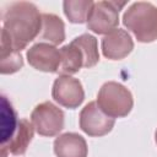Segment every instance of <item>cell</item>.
Masks as SVG:
<instances>
[{
    "label": "cell",
    "instance_id": "cell-1",
    "mask_svg": "<svg viewBox=\"0 0 157 157\" xmlns=\"http://www.w3.org/2000/svg\"><path fill=\"white\" fill-rule=\"evenodd\" d=\"M40 28L42 13L33 2L15 1L4 9L1 39L17 52L34 40L39 36Z\"/></svg>",
    "mask_w": 157,
    "mask_h": 157
},
{
    "label": "cell",
    "instance_id": "cell-2",
    "mask_svg": "<svg viewBox=\"0 0 157 157\" xmlns=\"http://www.w3.org/2000/svg\"><path fill=\"white\" fill-rule=\"evenodd\" d=\"M123 23L137 42L152 43L157 39V6L148 1L134 2L125 10Z\"/></svg>",
    "mask_w": 157,
    "mask_h": 157
},
{
    "label": "cell",
    "instance_id": "cell-3",
    "mask_svg": "<svg viewBox=\"0 0 157 157\" xmlns=\"http://www.w3.org/2000/svg\"><path fill=\"white\" fill-rule=\"evenodd\" d=\"M97 104L110 118H124L131 112L134 98L124 85L108 81L103 83L98 91Z\"/></svg>",
    "mask_w": 157,
    "mask_h": 157
},
{
    "label": "cell",
    "instance_id": "cell-4",
    "mask_svg": "<svg viewBox=\"0 0 157 157\" xmlns=\"http://www.w3.org/2000/svg\"><path fill=\"white\" fill-rule=\"evenodd\" d=\"M125 1H96L87 18V28L97 34H108L119 25V12L125 6Z\"/></svg>",
    "mask_w": 157,
    "mask_h": 157
},
{
    "label": "cell",
    "instance_id": "cell-5",
    "mask_svg": "<svg viewBox=\"0 0 157 157\" xmlns=\"http://www.w3.org/2000/svg\"><path fill=\"white\" fill-rule=\"evenodd\" d=\"M31 121L40 136L53 137L64 129L65 114L54 103L45 101L37 104L31 113Z\"/></svg>",
    "mask_w": 157,
    "mask_h": 157
},
{
    "label": "cell",
    "instance_id": "cell-6",
    "mask_svg": "<svg viewBox=\"0 0 157 157\" xmlns=\"http://www.w3.org/2000/svg\"><path fill=\"white\" fill-rule=\"evenodd\" d=\"M78 124L81 130L92 137L104 136L112 131L115 119L107 115L97 104V102L87 103L80 112Z\"/></svg>",
    "mask_w": 157,
    "mask_h": 157
},
{
    "label": "cell",
    "instance_id": "cell-7",
    "mask_svg": "<svg viewBox=\"0 0 157 157\" xmlns=\"http://www.w3.org/2000/svg\"><path fill=\"white\" fill-rule=\"evenodd\" d=\"M52 97L58 104L67 109H75L82 104L85 99V91L78 78L60 75L53 83Z\"/></svg>",
    "mask_w": 157,
    "mask_h": 157
},
{
    "label": "cell",
    "instance_id": "cell-8",
    "mask_svg": "<svg viewBox=\"0 0 157 157\" xmlns=\"http://www.w3.org/2000/svg\"><path fill=\"white\" fill-rule=\"evenodd\" d=\"M26 58L33 69L50 74L58 72L61 60L60 49L45 42H38L33 44L27 50Z\"/></svg>",
    "mask_w": 157,
    "mask_h": 157
},
{
    "label": "cell",
    "instance_id": "cell-9",
    "mask_svg": "<svg viewBox=\"0 0 157 157\" xmlns=\"http://www.w3.org/2000/svg\"><path fill=\"white\" fill-rule=\"evenodd\" d=\"M102 54L110 60H121L134 49V40L128 31L115 28L102 38Z\"/></svg>",
    "mask_w": 157,
    "mask_h": 157
},
{
    "label": "cell",
    "instance_id": "cell-10",
    "mask_svg": "<svg viewBox=\"0 0 157 157\" xmlns=\"http://www.w3.org/2000/svg\"><path fill=\"white\" fill-rule=\"evenodd\" d=\"M34 135V126L32 121L22 118L18 120L17 128L11 137L1 144V157H6L9 153L13 156H22L26 153L28 145Z\"/></svg>",
    "mask_w": 157,
    "mask_h": 157
},
{
    "label": "cell",
    "instance_id": "cell-11",
    "mask_svg": "<svg viewBox=\"0 0 157 157\" xmlns=\"http://www.w3.org/2000/svg\"><path fill=\"white\" fill-rule=\"evenodd\" d=\"M54 153L56 157H87L88 147L85 137L77 132H65L54 140Z\"/></svg>",
    "mask_w": 157,
    "mask_h": 157
},
{
    "label": "cell",
    "instance_id": "cell-12",
    "mask_svg": "<svg viewBox=\"0 0 157 157\" xmlns=\"http://www.w3.org/2000/svg\"><path fill=\"white\" fill-rule=\"evenodd\" d=\"M39 39L58 45L65 40V23L54 13H42V28Z\"/></svg>",
    "mask_w": 157,
    "mask_h": 157
},
{
    "label": "cell",
    "instance_id": "cell-13",
    "mask_svg": "<svg viewBox=\"0 0 157 157\" xmlns=\"http://www.w3.org/2000/svg\"><path fill=\"white\" fill-rule=\"evenodd\" d=\"M60 66L58 72L60 75L71 76L83 67V58L81 52L71 42L60 48Z\"/></svg>",
    "mask_w": 157,
    "mask_h": 157
},
{
    "label": "cell",
    "instance_id": "cell-14",
    "mask_svg": "<svg viewBox=\"0 0 157 157\" xmlns=\"http://www.w3.org/2000/svg\"><path fill=\"white\" fill-rule=\"evenodd\" d=\"M74 45L78 48L83 58V67L90 69L93 67L99 61V52H98V42L94 36L90 33H83L71 40Z\"/></svg>",
    "mask_w": 157,
    "mask_h": 157
},
{
    "label": "cell",
    "instance_id": "cell-15",
    "mask_svg": "<svg viewBox=\"0 0 157 157\" xmlns=\"http://www.w3.org/2000/svg\"><path fill=\"white\" fill-rule=\"evenodd\" d=\"M22 66H23V58L21 55V52H17L7 42L1 39L0 72L2 75H11L21 70Z\"/></svg>",
    "mask_w": 157,
    "mask_h": 157
},
{
    "label": "cell",
    "instance_id": "cell-16",
    "mask_svg": "<svg viewBox=\"0 0 157 157\" xmlns=\"http://www.w3.org/2000/svg\"><path fill=\"white\" fill-rule=\"evenodd\" d=\"M92 6V0H65L63 2L64 13L71 23L87 22Z\"/></svg>",
    "mask_w": 157,
    "mask_h": 157
},
{
    "label": "cell",
    "instance_id": "cell-17",
    "mask_svg": "<svg viewBox=\"0 0 157 157\" xmlns=\"http://www.w3.org/2000/svg\"><path fill=\"white\" fill-rule=\"evenodd\" d=\"M16 112L5 96L1 97V144L6 142L18 124Z\"/></svg>",
    "mask_w": 157,
    "mask_h": 157
},
{
    "label": "cell",
    "instance_id": "cell-18",
    "mask_svg": "<svg viewBox=\"0 0 157 157\" xmlns=\"http://www.w3.org/2000/svg\"><path fill=\"white\" fill-rule=\"evenodd\" d=\"M155 140H156V144H157V129H156V131H155Z\"/></svg>",
    "mask_w": 157,
    "mask_h": 157
}]
</instances>
